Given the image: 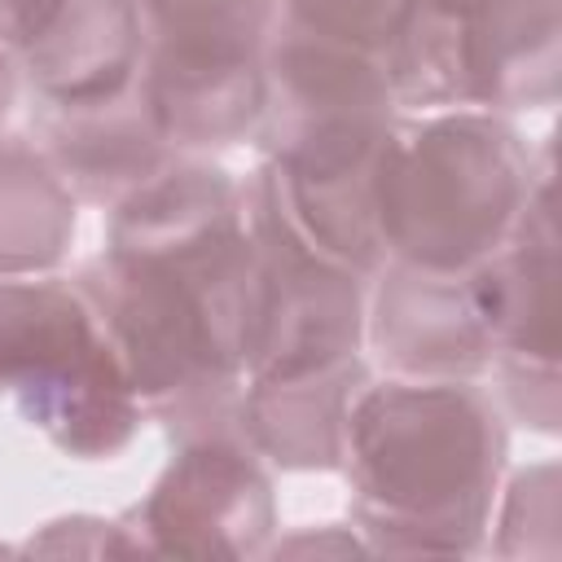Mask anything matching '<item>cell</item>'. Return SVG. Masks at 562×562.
Here are the masks:
<instances>
[{
	"label": "cell",
	"instance_id": "6da1fadb",
	"mask_svg": "<svg viewBox=\"0 0 562 562\" xmlns=\"http://www.w3.org/2000/svg\"><path fill=\"white\" fill-rule=\"evenodd\" d=\"M140 408L176 439L237 426L250 237L241 184L202 154L171 158L110 206L105 250L70 277Z\"/></svg>",
	"mask_w": 562,
	"mask_h": 562
},
{
	"label": "cell",
	"instance_id": "7a4b0ae2",
	"mask_svg": "<svg viewBox=\"0 0 562 562\" xmlns=\"http://www.w3.org/2000/svg\"><path fill=\"white\" fill-rule=\"evenodd\" d=\"M505 457V413L479 382L369 378L338 457L351 527L369 553H483Z\"/></svg>",
	"mask_w": 562,
	"mask_h": 562
},
{
	"label": "cell",
	"instance_id": "3957f363",
	"mask_svg": "<svg viewBox=\"0 0 562 562\" xmlns=\"http://www.w3.org/2000/svg\"><path fill=\"white\" fill-rule=\"evenodd\" d=\"M540 154L505 114L430 110L395 119L373 180L386 263L470 272L518 224Z\"/></svg>",
	"mask_w": 562,
	"mask_h": 562
},
{
	"label": "cell",
	"instance_id": "277c9868",
	"mask_svg": "<svg viewBox=\"0 0 562 562\" xmlns=\"http://www.w3.org/2000/svg\"><path fill=\"white\" fill-rule=\"evenodd\" d=\"M0 395L75 461L119 457L145 422L92 303L53 272L0 281Z\"/></svg>",
	"mask_w": 562,
	"mask_h": 562
},
{
	"label": "cell",
	"instance_id": "5b68a950",
	"mask_svg": "<svg viewBox=\"0 0 562 562\" xmlns=\"http://www.w3.org/2000/svg\"><path fill=\"white\" fill-rule=\"evenodd\" d=\"M562 88V0H417L395 53L400 110H549Z\"/></svg>",
	"mask_w": 562,
	"mask_h": 562
},
{
	"label": "cell",
	"instance_id": "8992f818",
	"mask_svg": "<svg viewBox=\"0 0 562 562\" xmlns=\"http://www.w3.org/2000/svg\"><path fill=\"white\" fill-rule=\"evenodd\" d=\"M145 31L136 92L176 154L255 136L277 0H132Z\"/></svg>",
	"mask_w": 562,
	"mask_h": 562
},
{
	"label": "cell",
	"instance_id": "52a82bcc",
	"mask_svg": "<svg viewBox=\"0 0 562 562\" xmlns=\"http://www.w3.org/2000/svg\"><path fill=\"white\" fill-rule=\"evenodd\" d=\"M241 211L250 237L246 378H285L360 356L369 281L290 224L263 162L241 184Z\"/></svg>",
	"mask_w": 562,
	"mask_h": 562
},
{
	"label": "cell",
	"instance_id": "ba28073f",
	"mask_svg": "<svg viewBox=\"0 0 562 562\" xmlns=\"http://www.w3.org/2000/svg\"><path fill=\"white\" fill-rule=\"evenodd\" d=\"M127 527L154 558H263L277 536V496L263 457L237 426L176 439Z\"/></svg>",
	"mask_w": 562,
	"mask_h": 562
},
{
	"label": "cell",
	"instance_id": "9c48e42d",
	"mask_svg": "<svg viewBox=\"0 0 562 562\" xmlns=\"http://www.w3.org/2000/svg\"><path fill=\"white\" fill-rule=\"evenodd\" d=\"M364 342L391 378L479 382L496 360L470 272H430L408 263H382L369 281Z\"/></svg>",
	"mask_w": 562,
	"mask_h": 562
},
{
	"label": "cell",
	"instance_id": "30bf717a",
	"mask_svg": "<svg viewBox=\"0 0 562 562\" xmlns=\"http://www.w3.org/2000/svg\"><path fill=\"white\" fill-rule=\"evenodd\" d=\"M479 307L487 316L496 360L509 364H558V184L553 140L536 162V184L509 237L470 268ZM492 360V364H496Z\"/></svg>",
	"mask_w": 562,
	"mask_h": 562
},
{
	"label": "cell",
	"instance_id": "8fae6325",
	"mask_svg": "<svg viewBox=\"0 0 562 562\" xmlns=\"http://www.w3.org/2000/svg\"><path fill=\"white\" fill-rule=\"evenodd\" d=\"M31 140L53 171L79 198V206H119L171 158H180L154 127L140 92L88 101V105H35Z\"/></svg>",
	"mask_w": 562,
	"mask_h": 562
},
{
	"label": "cell",
	"instance_id": "7c38bea8",
	"mask_svg": "<svg viewBox=\"0 0 562 562\" xmlns=\"http://www.w3.org/2000/svg\"><path fill=\"white\" fill-rule=\"evenodd\" d=\"M364 382V356L285 378H246L237 395V430L277 470H338L347 408Z\"/></svg>",
	"mask_w": 562,
	"mask_h": 562
},
{
	"label": "cell",
	"instance_id": "4fadbf2b",
	"mask_svg": "<svg viewBox=\"0 0 562 562\" xmlns=\"http://www.w3.org/2000/svg\"><path fill=\"white\" fill-rule=\"evenodd\" d=\"M145 31L132 0H75L61 22L18 57L35 105H88L136 88Z\"/></svg>",
	"mask_w": 562,
	"mask_h": 562
},
{
	"label": "cell",
	"instance_id": "5bb4252c",
	"mask_svg": "<svg viewBox=\"0 0 562 562\" xmlns=\"http://www.w3.org/2000/svg\"><path fill=\"white\" fill-rule=\"evenodd\" d=\"M79 198L31 136H0V281L48 277L66 263Z\"/></svg>",
	"mask_w": 562,
	"mask_h": 562
},
{
	"label": "cell",
	"instance_id": "9a60e30c",
	"mask_svg": "<svg viewBox=\"0 0 562 562\" xmlns=\"http://www.w3.org/2000/svg\"><path fill=\"white\" fill-rule=\"evenodd\" d=\"M413 9L417 0H277L272 26L364 57H382L391 66V53Z\"/></svg>",
	"mask_w": 562,
	"mask_h": 562
},
{
	"label": "cell",
	"instance_id": "2e32d148",
	"mask_svg": "<svg viewBox=\"0 0 562 562\" xmlns=\"http://www.w3.org/2000/svg\"><path fill=\"white\" fill-rule=\"evenodd\" d=\"M492 527H496V540H487L492 553L522 558L531 553V536H540V553L553 558L558 553V461H540L514 474Z\"/></svg>",
	"mask_w": 562,
	"mask_h": 562
},
{
	"label": "cell",
	"instance_id": "e0dca14e",
	"mask_svg": "<svg viewBox=\"0 0 562 562\" xmlns=\"http://www.w3.org/2000/svg\"><path fill=\"white\" fill-rule=\"evenodd\" d=\"M18 553H79V558H101V553H140L127 518H92V514H70L44 522Z\"/></svg>",
	"mask_w": 562,
	"mask_h": 562
},
{
	"label": "cell",
	"instance_id": "ac0fdd59",
	"mask_svg": "<svg viewBox=\"0 0 562 562\" xmlns=\"http://www.w3.org/2000/svg\"><path fill=\"white\" fill-rule=\"evenodd\" d=\"M487 373H496L501 382V413H509L514 422L553 435L558 430V364H509L496 360Z\"/></svg>",
	"mask_w": 562,
	"mask_h": 562
},
{
	"label": "cell",
	"instance_id": "d6986e66",
	"mask_svg": "<svg viewBox=\"0 0 562 562\" xmlns=\"http://www.w3.org/2000/svg\"><path fill=\"white\" fill-rule=\"evenodd\" d=\"M75 0H0V48L22 57L35 48Z\"/></svg>",
	"mask_w": 562,
	"mask_h": 562
},
{
	"label": "cell",
	"instance_id": "ffe728a7",
	"mask_svg": "<svg viewBox=\"0 0 562 562\" xmlns=\"http://www.w3.org/2000/svg\"><path fill=\"white\" fill-rule=\"evenodd\" d=\"M307 558V553H369L364 536L356 527H338V522H321L316 531L312 527H299L294 536H272L268 553L263 558Z\"/></svg>",
	"mask_w": 562,
	"mask_h": 562
},
{
	"label": "cell",
	"instance_id": "44dd1931",
	"mask_svg": "<svg viewBox=\"0 0 562 562\" xmlns=\"http://www.w3.org/2000/svg\"><path fill=\"white\" fill-rule=\"evenodd\" d=\"M18 92H22V66L9 48H0V136H4V123L18 105Z\"/></svg>",
	"mask_w": 562,
	"mask_h": 562
}]
</instances>
